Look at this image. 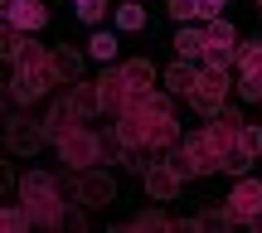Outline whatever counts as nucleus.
Here are the masks:
<instances>
[{
	"mask_svg": "<svg viewBox=\"0 0 262 233\" xmlns=\"http://www.w3.org/2000/svg\"><path fill=\"white\" fill-rule=\"evenodd\" d=\"M243 112H233V107H224V112H214L204 131H194V136H185V146L175 151V165L185 170V175H214V170L228 165V156H233L238 146H243Z\"/></svg>",
	"mask_w": 262,
	"mask_h": 233,
	"instance_id": "nucleus-1",
	"label": "nucleus"
},
{
	"mask_svg": "<svg viewBox=\"0 0 262 233\" xmlns=\"http://www.w3.org/2000/svg\"><path fill=\"white\" fill-rule=\"evenodd\" d=\"M117 136H122L131 151H146V156L170 151V146L180 141V121H175L170 97H160V93L136 97L126 112H117Z\"/></svg>",
	"mask_w": 262,
	"mask_h": 233,
	"instance_id": "nucleus-2",
	"label": "nucleus"
},
{
	"mask_svg": "<svg viewBox=\"0 0 262 233\" xmlns=\"http://www.w3.org/2000/svg\"><path fill=\"white\" fill-rule=\"evenodd\" d=\"M156 63L150 58H131V63L122 68H112V73H102L97 78V97H102V112H126L136 97H146V93H156Z\"/></svg>",
	"mask_w": 262,
	"mask_h": 233,
	"instance_id": "nucleus-3",
	"label": "nucleus"
},
{
	"mask_svg": "<svg viewBox=\"0 0 262 233\" xmlns=\"http://www.w3.org/2000/svg\"><path fill=\"white\" fill-rule=\"evenodd\" d=\"M54 83H63L58 68H54V54L39 49V44H29L25 58L15 63V73H10V83H5V97H10V107H25V102L49 97V93H54Z\"/></svg>",
	"mask_w": 262,
	"mask_h": 233,
	"instance_id": "nucleus-4",
	"label": "nucleus"
},
{
	"mask_svg": "<svg viewBox=\"0 0 262 233\" xmlns=\"http://www.w3.org/2000/svg\"><path fill=\"white\" fill-rule=\"evenodd\" d=\"M19 204L29 209V219L39 228H63L68 224V204L58 199V180L44 175V170H29L19 180Z\"/></svg>",
	"mask_w": 262,
	"mask_h": 233,
	"instance_id": "nucleus-5",
	"label": "nucleus"
},
{
	"mask_svg": "<svg viewBox=\"0 0 262 233\" xmlns=\"http://www.w3.org/2000/svg\"><path fill=\"white\" fill-rule=\"evenodd\" d=\"M228 88H238L233 78H228V68H209V63H199V78H194V88H189V107H194V112H204V117L224 112Z\"/></svg>",
	"mask_w": 262,
	"mask_h": 233,
	"instance_id": "nucleus-6",
	"label": "nucleus"
},
{
	"mask_svg": "<svg viewBox=\"0 0 262 233\" xmlns=\"http://www.w3.org/2000/svg\"><path fill=\"white\" fill-rule=\"evenodd\" d=\"M238 44H243V39H238V29L228 25L224 15L204 25V63L209 68H233L238 63Z\"/></svg>",
	"mask_w": 262,
	"mask_h": 233,
	"instance_id": "nucleus-7",
	"label": "nucleus"
},
{
	"mask_svg": "<svg viewBox=\"0 0 262 233\" xmlns=\"http://www.w3.org/2000/svg\"><path fill=\"white\" fill-rule=\"evenodd\" d=\"M238 97L243 102H262V39L238 44Z\"/></svg>",
	"mask_w": 262,
	"mask_h": 233,
	"instance_id": "nucleus-8",
	"label": "nucleus"
},
{
	"mask_svg": "<svg viewBox=\"0 0 262 233\" xmlns=\"http://www.w3.org/2000/svg\"><path fill=\"white\" fill-rule=\"evenodd\" d=\"M73 199H78V204H88V209H102V204H112V199H117V185H112L107 170H78Z\"/></svg>",
	"mask_w": 262,
	"mask_h": 233,
	"instance_id": "nucleus-9",
	"label": "nucleus"
},
{
	"mask_svg": "<svg viewBox=\"0 0 262 233\" xmlns=\"http://www.w3.org/2000/svg\"><path fill=\"white\" fill-rule=\"evenodd\" d=\"M185 180L189 175L175 165V160H150V165H146V195L150 199H175Z\"/></svg>",
	"mask_w": 262,
	"mask_h": 233,
	"instance_id": "nucleus-10",
	"label": "nucleus"
},
{
	"mask_svg": "<svg viewBox=\"0 0 262 233\" xmlns=\"http://www.w3.org/2000/svg\"><path fill=\"white\" fill-rule=\"evenodd\" d=\"M228 209H233L243 224H253V219L262 214V180L253 175H238V185H233V195H228Z\"/></svg>",
	"mask_w": 262,
	"mask_h": 233,
	"instance_id": "nucleus-11",
	"label": "nucleus"
},
{
	"mask_svg": "<svg viewBox=\"0 0 262 233\" xmlns=\"http://www.w3.org/2000/svg\"><path fill=\"white\" fill-rule=\"evenodd\" d=\"M5 141H10V151H15V156H34L49 136H44V121H39V126H25V117L10 112V117H5Z\"/></svg>",
	"mask_w": 262,
	"mask_h": 233,
	"instance_id": "nucleus-12",
	"label": "nucleus"
},
{
	"mask_svg": "<svg viewBox=\"0 0 262 233\" xmlns=\"http://www.w3.org/2000/svg\"><path fill=\"white\" fill-rule=\"evenodd\" d=\"M5 25L25 29V34H34V29L49 25V10L39 5V0H5Z\"/></svg>",
	"mask_w": 262,
	"mask_h": 233,
	"instance_id": "nucleus-13",
	"label": "nucleus"
},
{
	"mask_svg": "<svg viewBox=\"0 0 262 233\" xmlns=\"http://www.w3.org/2000/svg\"><path fill=\"white\" fill-rule=\"evenodd\" d=\"M194 78H199V68L189 63V58H180V63H170L165 73H160V83H165V93H170V97H189Z\"/></svg>",
	"mask_w": 262,
	"mask_h": 233,
	"instance_id": "nucleus-14",
	"label": "nucleus"
},
{
	"mask_svg": "<svg viewBox=\"0 0 262 233\" xmlns=\"http://www.w3.org/2000/svg\"><path fill=\"white\" fill-rule=\"evenodd\" d=\"M175 54L189 58V63H204V29L180 25V29H175Z\"/></svg>",
	"mask_w": 262,
	"mask_h": 233,
	"instance_id": "nucleus-15",
	"label": "nucleus"
},
{
	"mask_svg": "<svg viewBox=\"0 0 262 233\" xmlns=\"http://www.w3.org/2000/svg\"><path fill=\"white\" fill-rule=\"evenodd\" d=\"M54 68H58V78H63V83H78V78H83V54H78V49H54Z\"/></svg>",
	"mask_w": 262,
	"mask_h": 233,
	"instance_id": "nucleus-16",
	"label": "nucleus"
},
{
	"mask_svg": "<svg viewBox=\"0 0 262 233\" xmlns=\"http://www.w3.org/2000/svg\"><path fill=\"white\" fill-rule=\"evenodd\" d=\"M117 49H122V39H117V34H107V29H97V34L88 39V58H97V63H112V58H117Z\"/></svg>",
	"mask_w": 262,
	"mask_h": 233,
	"instance_id": "nucleus-17",
	"label": "nucleus"
},
{
	"mask_svg": "<svg viewBox=\"0 0 262 233\" xmlns=\"http://www.w3.org/2000/svg\"><path fill=\"white\" fill-rule=\"evenodd\" d=\"M25 49H29V34H25V29H15V25H5V34H0V54H5L10 63H19Z\"/></svg>",
	"mask_w": 262,
	"mask_h": 233,
	"instance_id": "nucleus-18",
	"label": "nucleus"
},
{
	"mask_svg": "<svg viewBox=\"0 0 262 233\" xmlns=\"http://www.w3.org/2000/svg\"><path fill=\"white\" fill-rule=\"evenodd\" d=\"M117 29H146V5H117Z\"/></svg>",
	"mask_w": 262,
	"mask_h": 233,
	"instance_id": "nucleus-19",
	"label": "nucleus"
},
{
	"mask_svg": "<svg viewBox=\"0 0 262 233\" xmlns=\"http://www.w3.org/2000/svg\"><path fill=\"white\" fill-rule=\"evenodd\" d=\"M0 224H5V233H19V228H29V224H34V219H29V209H19V204H5Z\"/></svg>",
	"mask_w": 262,
	"mask_h": 233,
	"instance_id": "nucleus-20",
	"label": "nucleus"
},
{
	"mask_svg": "<svg viewBox=\"0 0 262 233\" xmlns=\"http://www.w3.org/2000/svg\"><path fill=\"white\" fill-rule=\"evenodd\" d=\"M102 15H107L102 0H83V5H78V19H83V25H102Z\"/></svg>",
	"mask_w": 262,
	"mask_h": 233,
	"instance_id": "nucleus-21",
	"label": "nucleus"
},
{
	"mask_svg": "<svg viewBox=\"0 0 262 233\" xmlns=\"http://www.w3.org/2000/svg\"><path fill=\"white\" fill-rule=\"evenodd\" d=\"M224 5H228V0H194V19H204V25H209V19L224 15Z\"/></svg>",
	"mask_w": 262,
	"mask_h": 233,
	"instance_id": "nucleus-22",
	"label": "nucleus"
},
{
	"mask_svg": "<svg viewBox=\"0 0 262 233\" xmlns=\"http://www.w3.org/2000/svg\"><path fill=\"white\" fill-rule=\"evenodd\" d=\"M243 151L262 156V126H257V121H243Z\"/></svg>",
	"mask_w": 262,
	"mask_h": 233,
	"instance_id": "nucleus-23",
	"label": "nucleus"
},
{
	"mask_svg": "<svg viewBox=\"0 0 262 233\" xmlns=\"http://www.w3.org/2000/svg\"><path fill=\"white\" fill-rule=\"evenodd\" d=\"M73 5H83V0H73Z\"/></svg>",
	"mask_w": 262,
	"mask_h": 233,
	"instance_id": "nucleus-24",
	"label": "nucleus"
},
{
	"mask_svg": "<svg viewBox=\"0 0 262 233\" xmlns=\"http://www.w3.org/2000/svg\"><path fill=\"white\" fill-rule=\"evenodd\" d=\"M257 5H262V0H257Z\"/></svg>",
	"mask_w": 262,
	"mask_h": 233,
	"instance_id": "nucleus-25",
	"label": "nucleus"
}]
</instances>
